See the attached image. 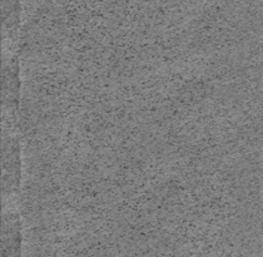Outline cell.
I'll use <instances>...</instances> for the list:
<instances>
[{
	"instance_id": "obj_2",
	"label": "cell",
	"mask_w": 263,
	"mask_h": 257,
	"mask_svg": "<svg viewBox=\"0 0 263 257\" xmlns=\"http://www.w3.org/2000/svg\"><path fill=\"white\" fill-rule=\"evenodd\" d=\"M2 257H22L21 221L15 211L8 208L3 215Z\"/></svg>"
},
{
	"instance_id": "obj_1",
	"label": "cell",
	"mask_w": 263,
	"mask_h": 257,
	"mask_svg": "<svg viewBox=\"0 0 263 257\" xmlns=\"http://www.w3.org/2000/svg\"><path fill=\"white\" fill-rule=\"evenodd\" d=\"M21 148L19 142L13 133L4 130L2 142L3 179L2 190L4 201L18 191L21 182Z\"/></svg>"
},
{
	"instance_id": "obj_3",
	"label": "cell",
	"mask_w": 263,
	"mask_h": 257,
	"mask_svg": "<svg viewBox=\"0 0 263 257\" xmlns=\"http://www.w3.org/2000/svg\"><path fill=\"white\" fill-rule=\"evenodd\" d=\"M3 107L4 111L16 109L19 102V67L14 56L4 57L2 72Z\"/></svg>"
}]
</instances>
